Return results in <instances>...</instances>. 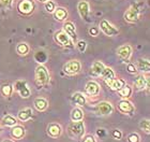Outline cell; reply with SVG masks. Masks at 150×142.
Listing matches in <instances>:
<instances>
[{
  "label": "cell",
  "mask_w": 150,
  "mask_h": 142,
  "mask_svg": "<svg viewBox=\"0 0 150 142\" xmlns=\"http://www.w3.org/2000/svg\"><path fill=\"white\" fill-rule=\"evenodd\" d=\"M85 124L83 121L72 122L69 126V135L71 138L76 140L81 139L85 135Z\"/></svg>",
  "instance_id": "6da1fadb"
},
{
  "label": "cell",
  "mask_w": 150,
  "mask_h": 142,
  "mask_svg": "<svg viewBox=\"0 0 150 142\" xmlns=\"http://www.w3.org/2000/svg\"><path fill=\"white\" fill-rule=\"evenodd\" d=\"M17 11L22 15H30L35 12V2L33 0H19L17 3Z\"/></svg>",
  "instance_id": "7a4b0ae2"
},
{
  "label": "cell",
  "mask_w": 150,
  "mask_h": 142,
  "mask_svg": "<svg viewBox=\"0 0 150 142\" xmlns=\"http://www.w3.org/2000/svg\"><path fill=\"white\" fill-rule=\"evenodd\" d=\"M35 79H37L38 83L41 85H47L50 81V72L45 66L40 65L37 67L35 69Z\"/></svg>",
  "instance_id": "3957f363"
},
{
  "label": "cell",
  "mask_w": 150,
  "mask_h": 142,
  "mask_svg": "<svg viewBox=\"0 0 150 142\" xmlns=\"http://www.w3.org/2000/svg\"><path fill=\"white\" fill-rule=\"evenodd\" d=\"M81 61L77 59H71L69 61H67V64L63 66V72L69 74V76H73L76 74L81 71Z\"/></svg>",
  "instance_id": "277c9868"
},
{
  "label": "cell",
  "mask_w": 150,
  "mask_h": 142,
  "mask_svg": "<svg viewBox=\"0 0 150 142\" xmlns=\"http://www.w3.org/2000/svg\"><path fill=\"white\" fill-rule=\"evenodd\" d=\"M112 111H114L112 104L110 102H107V101H101L96 107V113L98 115H101V116H107V115L112 113Z\"/></svg>",
  "instance_id": "5b68a950"
},
{
  "label": "cell",
  "mask_w": 150,
  "mask_h": 142,
  "mask_svg": "<svg viewBox=\"0 0 150 142\" xmlns=\"http://www.w3.org/2000/svg\"><path fill=\"white\" fill-rule=\"evenodd\" d=\"M100 30H102L104 35L106 36H110V37H112V36H116L118 35L119 30L116 28L115 26H112L108 21L106 19H102L100 22Z\"/></svg>",
  "instance_id": "8992f818"
},
{
  "label": "cell",
  "mask_w": 150,
  "mask_h": 142,
  "mask_svg": "<svg viewBox=\"0 0 150 142\" xmlns=\"http://www.w3.org/2000/svg\"><path fill=\"white\" fill-rule=\"evenodd\" d=\"M125 19L129 23H135L139 19V8L137 6H130L125 13Z\"/></svg>",
  "instance_id": "52a82bcc"
},
{
  "label": "cell",
  "mask_w": 150,
  "mask_h": 142,
  "mask_svg": "<svg viewBox=\"0 0 150 142\" xmlns=\"http://www.w3.org/2000/svg\"><path fill=\"white\" fill-rule=\"evenodd\" d=\"M54 39L56 43H58L61 46H70L72 44V41L71 39L69 38V36L67 35L63 30H59V31H56L55 35H54Z\"/></svg>",
  "instance_id": "ba28073f"
},
{
  "label": "cell",
  "mask_w": 150,
  "mask_h": 142,
  "mask_svg": "<svg viewBox=\"0 0 150 142\" xmlns=\"http://www.w3.org/2000/svg\"><path fill=\"white\" fill-rule=\"evenodd\" d=\"M118 110L123 114L132 115L135 112V108L131 101H129L128 99H122L118 102Z\"/></svg>",
  "instance_id": "9c48e42d"
},
{
  "label": "cell",
  "mask_w": 150,
  "mask_h": 142,
  "mask_svg": "<svg viewBox=\"0 0 150 142\" xmlns=\"http://www.w3.org/2000/svg\"><path fill=\"white\" fill-rule=\"evenodd\" d=\"M63 31L66 32L67 35L69 36V38L71 39V41L75 42L77 41V35H76V27L72 22L67 21L63 23Z\"/></svg>",
  "instance_id": "30bf717a"
},
{
  "label": "cell",
  "mask_w": 150,
  "mask_h": 142,
  "mask_svg": "<svg viewBox=\"0 0 150 142\" xmlns=\"http://www.w3.org/2000/svg\"><path fill=\"white\" fill-rule=\"evenodd\" d=\"M85 91H86L87 95H89L91 97H96V96H99V94H100L101 87L99 85V83L96 82V81H89L86 84Z\"/></svg>",
  "instance_id": "8fae6325"
},
{
  "label": "cell",
  "mask_w": 150,
  "mask_h": 142,
  "mask_svg": "<svg viewBox=\"0 0 150 142\" xmlns=\"http://www.w3.org/2000/svg\"><path fill=\"white\" fill-rule=\"evenodd\" d=\"M132 52H133L132 46L129 44H123L117 49V55H118L122 60H125V61L131 58Z\"/></svg>",
  "instance_id": "7c38bea8"
},
{
  "label": "cell",
  "mask_w": 150,
  "mask_h": 142,
  "mask_svg": "<svg viewBox=\"0 0 150 142\" xmlns=\"http://www.w3.org/2000/svg\"><path fill=\"white\" fill-rule=\"evenodd\" d=\"M47 133L48 136L56 139L58 137L61 136L62 133V128L58 123H50L48 126H47Z\"/></svg>",
  "instance_id": "4fadbf2b"
},
{
  "label": "cell",
  "mask_w": 150,
  "mask_h": 142,
  "mask_svg": "<svg viewBox=\"0 0 150 142\" xmlns=\"http://www.w3.org/2000/svg\"><path fill=\"white\" fill-rule=\"evenodd\" d=\"M14 88L19 93L23 98H29L30 96V89L28 88L25 81H17L14 85Z\"/></svg>",
  "instance_id": "5bb4252c"
},
{
  "label": "cell",
  "mask_w": 150,
  "mask_h": 142,
  "mask_svg": "<svg viewBox=\"0 0 150 142\" xmlns=\"http://www.w3.org/2000/svg\"><path fill=\"white\" fill-rule=\"evenodd\" d=\"M77 10L81 19L88 21V19H89L88 17V15H89V3L86 0H81L77 4Z\"/></svg>",
  "instance_id": "9a60e30c"
},
{
  "label": "cell",
  "mask_w": 150,
  "mask_h": 142,
  "mask_svg": "<svg viewBox=\"0 0 150 142\" xmlns=\"http://www.w3.org/2000/svg\"><path fill=\"white\" fill-rule=\"evenodd\" d=\"M105 82H106L107 85L110 86L112 89H114V91H119V89L122 88V87L127 84V82H125V80L116 79V78H114V79H112V80H107Z\"/></svg>",
  "instance_id": "2e32d148"
},
{
  "label": "cell",
  "mask_w": 150,
  "mask_h": 142,
  "mask_svg": "<svg viewBox=\"0 0 150 142\" xmlns=\"http://www.w3.org/2000/svg\"><path fill=\"white\" fill-rule=\"evenodd\" d=\"M11 135L15 140H21L22 138H24L26 135V129L21 125H15L12 127L11 129Z\"/></svg>",
  "instance_id": "e0dca14e"
},
{
  "label": "cell",
  "mask_w": 150,
  "mask_h": 142,
  "mask_svg": "<svg viewBox=\"0 0 150 142\" xmlns=\"http://www.w3.org/2000/svg\"><path fill=\"white\" fill-rule=\"evenodd\" d=\"M148 86V80L146 79V76L144 74H139L136 76V79L134 81V87L137 91H142L145 89Z\"/></svg>",
  "instance_id": "ac0fdd59"
},
{
  "label": "cell",
  "mask_w": 150,
  "mask_h": 142,
  "mask_svg": "<svg viewBox=\"0 0 150 142\" xmlns=\"http://www.w3.org/2000/svg\"><path fill=\"white\" fill-rule=\"evenodd\" d=\"M53 14H54L55 19L58 21V22H63V21H66L67 17H68V15H69L68 11H67L64 8H60V6H58V8L55 9V11H54Z\"/></svg>",
  "instance_id": "d6986e66"
},
{
  "label": "cell",
  "mask_w": 150,
  "mask_h": 142,
  "mask_svg": "<svg viewBox=\"0 0 150 142\" xmlns=\"http://www.w3.org/2000/svg\"><path fill=\"white\" fill-rule=\"evenodd\" d=\"M136 70L141 72H149L150 70V63L149 60L139 58L136 61Z\"/></svg>",
  "instance_id": "ffe728a7"
},
{
  "label": "cell",
  "mask_w": 150,
  "mask_h": 142,
  "mask_svg": "<svg viewBox=\"0 0 150 142\" xmlns=\"http://www.w3.org/2000/svg\"><path fill=\"white\" fill-rule=\"evenodd\" d=\"M104 64L102 63V61H99V60H97V61H94L93 64H92V66H91V74L93 76H101V73H102V71H103L104 69Z\"/></svg>",
  "instance_id": "44dd1931"
},
{
  "label": "cell",
  "mask_w": 150,
  "mask_h": 142,
  "mask_svg": "<svg viewBox=\"0 0 150 142\" xmlns=\"http://www.w3.org/2000/svg\"><path fill=\"white\" fill-rule=\"evenodd\" d=\"M33 104H35V108L39 112H44L48 108V102L44 98H35Z\"/></svg>",
  "instance_id": "7402d4cb"
},
{
  "label": "cell",
  "mask_w": 150,
  "mask_h": 142,
  "mask_svg": "<svg viewBox=\"0 0 150 142\" xmlns=\"http://www.w3.org/2000/svg\"><path fill=\"white\" fill-rule=\"evenodd\" d=\"M32 117V110L30 108H26L24 110H21L17 114V118L21 122H26Z\"/></svg>",
  "instance_id": "603a6c76"
},
{
  "label": "cell",
  "mask_w": 150,
  "mask_h": 142,
  "mask_svg": "<svg viewBox=\"0 0 150 142\" xmlns=\"http://www.w3.org/2000/svg\"><path fill=\"white\" fill-rule=\"evenodd\" d=\"M118 94L120 95V97L122 99H129V98L132 96V93H133V88H132L131 86L128 85V84H125L122 88H120L119 91H117Z\"/></svg>",
  "instance_id": "cb8c5ba5"
},
{
  "label": "cell",
  "mask_w": 150,
  "mask_h": 142,
  "mask_svg": "<svg viewBox=\"0 0 150 142\" xmlns=\"http://www.w3.org/2000/svg\"><path fill=\"white\" fill-rule=\"evenodd\" d=\"M84 118V112L81 111L79 108H74L71 112V120L72 122H76V121H83Z\"/></svg>",
  "instance_id": "d4e9b609"
},
{
  "label": "cell",
  "mask_w": 150,
  "mask_h": 142,
  "mask_svg": "<svg viewBox=\"0 0 150 142\" xmlns=\"http://www.w3.org/2000/svg\"><path fill=\"white\" fill-rule=\"evenodd\" d=\"M72 101L77 106H85L86 104V97L81 93H75L72 95Z\"/></svg>",
  "instance_id": "484cf974"
},
{
  "label": "cell",
  "mask_w": 150,
  "mask_h": 142,
  "mask_svg": "<svg viewBox=\"0 0 150 142\" xmlns=\"http://www.w3.org/2000/svg\"><path fill=\"white\" fill-rule=\"evenodd\" d=\"M29 50H30V47H29V45L26 42H21V43H18V44L16 45V52L19 55H22V56L27 55L29 53Z\"/></svg>",
  "instance_id": "4316f807"
},
{
  "label": "cell",
  "mask_w": 150,
  "mask_h": 142,
  "mask_svg": "<svg viewBox=\"0 0 150 142\" xmlns=\"http://www.w3.org/2000/svg\"><path fill=\"white\" fill-rule=\"evenodd\" d=\"M101 76H102L105 81L112 80L115 78V72H114V70H112V68H110V67H104L103 71L101 73Z\"/></svg>",
  "instance_id": "83f0119b"
},
{
  "label": "cell",
  "mask_w": 150,
  "mask_h": 142,
  "mask_svg": "<svg viewBox=\"0 0 150 142\" xmlns=\"http://www.w3.org/2000/svg\"><path fill=\"white\" fill-rule=\"evenodd\" d=\"M2 124L3 125H6V126H9V127H13L15 126L16 124H17V120H16L15 117L12 116V115H6V116L2 118Z\"/></svg>",
  "instance_id": "f1b7e54d"
},
{
  "label": "cell",
  "mask_w": 150,
  "mask_h": 142,
  "mask_svg": "<svg viewBox=\"0 0 150 142\" xmlns=\"http://www.w3.org/2000/svg\"><path fill=\"white\" fill-rule=\"evenodd\" d=\"M13 91H14V87L11 84H3L1 86V94L4 97H10L13 94Z\"/></svg>",
  "instance_id": "f546056e"
},
{
  "label": "cell",
  "mask_w": 150,
  "mask_h": 142,
  "mask_svg": "<svg viewBox=\"0 0 150 142\" xmlns=\"http://www.w3.org/2000/svg\"><path fill=\"white\" fill-rule=\"evenodd\" d=\"M44 9L47 13H54V11L56 9V3L52 0H48L46 2H44Z\"/></svg>",
  "instance_id": "4dcf8cb0"
},
{
  "label": "cell",
  "mask_w": 150,
  "mask_h": 142,
  "mask_svg": "<svg viewBox=\"0 0 150 142\" xmlns=\"http://www.w3.org/2000/svg\"><path fill=\"white\" fill-rule=\"evenodd\" d=\"M139 127H141L142 129L144 130L146 133H149V131H150V122H149V120L141 121V123H139Z\"/></svg>",
  "instance_id": "1f68e13d"
},
{
  "label": "cell",
  "mask_w": 150,
  "mask_h": 142,
  "mask_svg": "<svg viewBox=\"0 0 150 142\" xmlns=\"http://www.w3.org/2000/svg\"><path fill=\"white\" fill-rule=\"evenodd\" d=\"M127 141L128 142H141V137L136 133H132L127 137Z\"/></svg>",
  "instance_id": "d6a6232c"
},
{
  "label": "cell",
  "mask_w": 150,
  "mask_h": 142,
  "mask_svg": "<svg viewBox=\"0 0 150 142\" xmlns=\"http://www.w3.org/2000/svg\"><path fill=\"white\" fill-rule=\"evenodd\" d=\"M76 47H77V50L79 51L81 53H83V52H85L86 47H87V43H86V41H84V40H79V41L76 42Z\"/></svg>",
  "instance_id": "836d02e7"
},
{
  "label": "cell",
  "mask_w": 150,
  "mask_h": 142,
  "mask_svg": "<svg viewBox=\"0 0 150 142\" xmlns=\"http://www.w3.org/2000/svg\"><path fill=\"white\" fill-rule=\"evenodd\" d=\"M112 138H114V139L119 140V139H121L122 133H121V131H120V130H118V129H114V130L112 131Z\"/></svg>",
  "instance_id": "e575fe53"
},
{
  "label": "cell",
  "mask_w": 150,
  "mask_h": 142,
  "mask_svg": "<svg viewBox=\"0 0 150 142\" xmlns=\"http://www.w3.org/2000/svg\"><path fill=\"white\" fill-rule=\"evenodd\" d=\"M127 70H128L129 73H135L136 71H137L134 64H128V66H127Z\"/></svg>",
  "instance_id": "d590c367"
},
{
  "label": "cell",
  "mask_w": 150,
  "mask_h": 142,
  "mask_svg": "<svg viewBox=\"0 0 150 142\" xmlns=\"http://www.w3.org/2000/svg\"><path fill=\"white\" fill-rule=\"evenodd\" d=\"M99 31H100V29L98 28V27H91V28L89 29V34H90L91 36H93V37H97V36L99 35Z\"/></svg>",
  "instance_id": "8d00e7d4"
},
{
  "label": "cell",
  "mask_w": 150,
  "mask_h": 142,
  "mask_svg": "<svg viewBox=\"0 0 150 142\" xmlns=\"http://www.w3.org/2000/svg\"><path fill=\"white\" fill-rule=\"evenodd\" d=\"M13 0H0V6H10L12 4Z\"/></svg>",
  "instance_id": "74e56055"
},
{
  "label": "cell",
  "mask_w": 150,
  "mask_h": 142,
  "mask_svg": "<svg viewBox=\"0 0 150 142\" xmlns=\"http://www.w3.org/2000/svg\"><path fill=\"white\" fill-rule=\"evenodd\" d=\"M83 142H97V140H96V138H94L93 136H90V135H89V136H87L85 138Z\"/></svg>",
  "instance_id": "f35d334b"
},
{
  "label": "cell",
  "mask_w": 150,
  "mask_h": 142,
  "mask_svg": "<svg viewBox=\"0 0 150 142\" xmlns=\"http://www.w3.org/2000/svg\"><path fill=\"white\" fill-rule=\"evenodd\" d=\"M98 135H99V136H102L103 137L104 136V129H98Z\"/></svg>",
  "instance_id": "ab89813d"
},
{
  "label": "cell",
  "mask_w": 150,
  "mask_h": 142,
  "mask_svg": "<svg viewBox=\"0 0 150 142\" xmlns=\"http://www.w3.org/2000/svg\"><path fill=\"white\" fill-rule=\"evenodd\" d=\"M39 1H41V2H46V1H48V0H39Z\"/></svg>",
  "instance_id": "60d3db41"
},
{
  "label": "cell",
  "mask_w": 150,
  "mask_h": 142,
  "mask_svg": "<svg viewBox=\"0 0 150 142\" xmlns=\"http://www.w3.org/2000/svg\"><path fill=\"white\" fill-rule=\"evenodd\" d=\"M3 142H14V141H12V140H6V141H3Z\"/></svg>",
  "instance_id": "b9f144b4"
},
{
  "label": "cell",
  "mask_w": 150,
  "mask_h": 142,
  "mask_svg": "<svg viewBox=\"0 0 150 142\" xmlns=\"http://www.w3.org/2000/svg\"><path fill=\"white\" fill-rule=\"evenodd\" d=\"M1 130H2V129H1V127H0V133H1Z\"/></svg>",
  "instance_id": "7bdbcfd3"
}]
</instances>
